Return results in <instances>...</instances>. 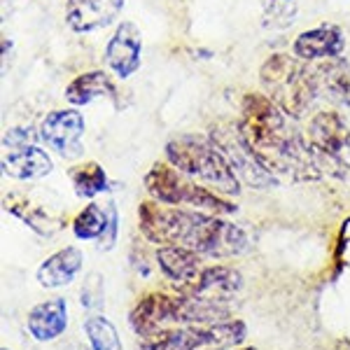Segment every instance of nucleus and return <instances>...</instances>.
Returning a JSON list of instances; mask_svg holds the SVG:
<instances>
[{"label": "nucleus", "mask_w": 350, "mask_h": 350, "mask_svg": "<svg viewBox=\"0 0 350 350\" xmlns=\"http://www.w3.org/2000/svg\"><path fill=\"white\" fill-rule=\"evenodd\" d=\"M239 129L257 161L273 178L290 183H315L323 178L306 135L290 126V117L267 94H245Z\"/></svg>", "instance_id": "obj_1"}, {"label": "nucleus", "mask_w": 350, "mask_h": 350, "mask_svg": "<svg viewBox=\"0 0 350 350\" xmlns=\"http://www.w3.org/2000/svg\"><path fill=\"white\" fill-rule=\"evenodd\" d=\"M138 227L154 245H185L213 259H231L250 250L245 231L222 215L166 206L152 199L140 203Z\"/></svg>", "instance_id": "obj_2"}, {"label": "nucleus", "mask_w": 350, "mask_h": 350, "mask_svg": "<svg viewBox=\"0 0 350 350\" xmlns=\"http://www.w3.org/2000/svg\"><path fill=\"white\" fill-rule=\"evenodd\" d=\"M234 318L229 304L187 295L173 287V292H148L135 301L129 313V327L138 338L152 336L166 327L183 325H213Z\"/></svg>", "instance_id": "obj_3"}, {"label": "nucleus", "mask_w": 350, "mask_h": 350, "mask_svg": "<svg viewBox=\"0 0 350 350\" xmlns=\"http://www.w3.org/2000/svg\"><path fill=\"white\" fill-rule=\"evenodd\" d=\"M264 94L290 120H301L318 94V75L295 54H273L259 68Z\"/></svg>", "instance_id": "obj_4"}, {"label": "nucleus", "mask_w": 350, "mask_h": 350, "mask_svg": "<svg viewBox=\"0 0 350 350\" xmlns=\"http://www.w3.org/2000/svg\"><path fill=\"white\" fill-rule=\"evenodd\" d=\"M166 161L189 178L199 180L206 187H213L224 196L241 194V180L224 159V154L215 148V143L203 135H178L166 143Z\"/></svg>", "instance_id": "obj_5"}, {"label": "nucleus", "mask_w": 350, "mask_h": 350, "mask_svg": "<svg viewBox=\"0 0 350 350\" xmlns=\"http://www.w3.org/2000/svg\"><path fill=\"white\" fill-rule=\"evenodd\" d=\"M145 189L152 201L166 203V206H187L194 211L213 213V215H234L239 206L224 199V194L206 187L199 180L189 178L187 173L178 171L173 163L157 161L145 175Z\"/></svg>", "instance_id": "obj_6"}, {"label": "nucleus", "mask_w": 350, "mask_h": 350, "mask_svg": "<svg viewBox=\"0 0 350 350\" xmlns=\"http://www.w3.org/2000/svg\"><path fill=\"white\" fill-rule=\"evenodd\" d=\"M247 338V325L239 318L213 325L166 327L152 336L140 338V350H206L241 348Z\"/></svg>", "instance_id": "obj_7"}, {"label": "nucleus", "mask_w": 350, "mask_h": 350, "mask_svg": "<svg viewBox=\"0 0 350 350\" xmlns=\"http://www.w3.org/2000/svg\"><path fill=\"white\" fill-rule=\"evenodd\" d=\"M306 143L318 168L329 178L350 180V126L338 112L320 110L310 117Z\"/></svg>", "instance_id": "obj_8"}, {"label": "nucleus", "mask_w": 350, "mask_h": 350, "mask_svg": "<svg viewBox=\"0 0 350 350\" xmlns=\"http://www.w3.org/2000/svg\"><path fill=\"white\" fill-rule=\"evenodd\" d=\"M31 126L8 129L3 135V173L12 180H40L52 173V157L38 145Z\"/></svg>", "instance_id": "obj_9"}, {"label": "nucleus", "mask_w": 350, "mask_h": 350, "mask_svg": "<svg viewBox=\"0 0 350 350\" xmlns=\"http://www.w3.org/2000/svg\"><path fill=\"white\" fill-rule=\"evenodd\" d=\"M211 140L215 143V148L222 152L224 159L229 161V166L234 168V173L239 175V180L255 189H271L278 187L280 180L273 178L262 163L257 161V157L252 154V150L247 148V143L243 140L239 124H215L211 131Z\"/></svg>", "instance_id": "obj_10"}, {"label": "nucleus", "mask_w": 350, "mask_h": 350, "mask_svg": "<svg viewBox=\"0 0 350 350\" xmlns=\"http://www.w3.org/2000/svg\"><path fill=\"white\" fill-rule=\"evenodd\" d=\"M84 117L75 108L52 110L40 124V140L49 150H54L61 159H77L82 157V138H84Z\"/></svg>", "instance_id": "obj_11"}, {"label": "nucleus", "mask_w": 350, "mask_h": 350, "mask_svg": "<svg viewBox=\"0 0 350 350\" xmlns=\"http://www.w3.org/2000/svg\"><path fill=\"white\" fill-rule=\"evenodd\" d=\"M105 64L120 80H129L143 64V33L133 21H122L105 47Z\"/></svg>", "instance_id": "obj_12"}, {"label": "nucleus", "mask_w": 350, "mask_h": 350, "mask_svg": "<svg viewBox=\"0 0 350 350\" xmlns=\"http://www.w3.org/2000/svg\"><path fill=\"white\" fill-rule=\"evenodd\" d=\"M243 290V273L239 269L229 267V264H206L196 280L189 287L180 292L187 295H196L203 299H213L219 304H234V299L241 295Z\"/></svg>", "instance_id": "obj_13"}, {"label": "nucleus", "mask_w": 350, "mask_h": 350, "mask_svg": "<svg viewBox=\"0 0 350 350\" xmlns=\"http://www.w3.org/2000/svg\"><path fill=\"white\" fill-rule=\"evenodd\" d=\"M124 10V0H68L66 24L75 33H94L110 26Z\"/></svg>", "instance_id": "obj_14"}, {"label": "nucleus", "mask_w": 350, "mask_h": 350, "mask_svg": "<svg viewBox=\"0 0 350 350\" xmlns=\"http://www.w3.org/2000/svg\"><path fill=\"white\" fill-rule=\"evenodd\" d=\"M157 264H159L161 273L171 280L175 290H185L196 280L201 273L203 255L196 250H189L185 245H157Z\"/></svg>", "instance_id": "obj_15"}, {"label": "nucleus", "mask_w": 350, "mask_h": 350, "mask_svg": "<svg viewBox=\"0 0 350 350\" xmlns=\"http://www.w3.org/2000/svg\"><path fill=\"white\" fill-rule=\"evenodd\" d=\"M3 208L10 213V215L21 219L31 231H36L38 236H42V239L54 236L56 231H61L66 224L64 217L56 215L54 211H49L44 203L28 199L26 194H8L3 199Z\"/></svg>", "instance_id": "obj_16"}, {"label": "nucleus", "mask_w": 350, "mask_h": 350, "mask_svg": "<svg viewBox=\"0 0 350 350\" xmlns=\"http://www.w3.org/2000/svg\"><path fill=\"white\" fill-rule=\"evenodd\" d=\"M26 329L38 343H49L64 336L68 329V301L64 297H54L36 304L26 315Z\"/></svg>", "instance_id": "obj_17"}, {"label": "nucleus", "mask_w": 350, "mask_h": 350, "mask_svg": "<svg viewBox=\"0 0 350 350\" xmlns=\"http://www.w3.org/2000/svg\"><path fill=\"white\" fill-rule=\"evenodd\" d=\"M84 264V255L80 247L68 245L56 250L54 255H49L36 271L38 285L44 290H59V287L70 285L72 280L80 275Z\"/></svg>", "instance_id": "obj_18"}, {"label": "nucleus", "mask_w": 350, "mask_h": 350, "mask_svg": "<svg viewBox=\"0 0 350 350\" xmlns=\"http://www.w3.org/2000/svg\"><path fill=\"white\" fill-rule=\"evenodd\" d=\"M346 49V38H343L338 26H318L304 31L292 44V54L301 61H315V59H336Z\"/></svg>", "instance_id": "obj_19"}, {"label": "nucleus", "mask_w": 350, "mask_h": 350, "mask_svg": "<svg viewBox=\"0 0 350 350\" xmlns=\"http://www.w3.org/2000/svg\"><path fill=\"white\" fill-rule=\"evenodd\" d=\"M64 98L75 108H82L98 98H115V84L105 70H89L68 84Z\"/></svg>", "instance_id": "obj_20"}, {"label": "nucleus", "mask_w": 350, "mask_h": 350, "mask_svg": "<svg viewBox=\"0 0 350 350\" xmlns=\"http://www.w3.org/2000/svg\"><path fill=\"white\" fill-rule=\"evenodd\" d=\"M318 82L323 84V89L329 94V98H334L336 103L346 105L350 110V64L343 56L336 59H327L325 66H320L315 70Z\"/></svg>", "instance_id": "obj_21"}, {"label": "nucleus", "mask_w": 350, "mask_h": 350, "mask_svg": "<svg viewBox=\"0 0 350 350\" xmlns=\"http://www.w3.org/2000/svg\"><path fill=\"white\" fill-rule=\"evenodd\" d=\"M68 178H70L75 194L80 199H96L98 194H105L110 189L108 173L96 161H84L80 166H72L68 171Z\"/></svg>", "instance_id": "obj_22"}, {"label": "nucleus", "mask_w": 350, "mask_h": 350, "mask_svg": "<svg viewBox=\"0 0 350 350\" xmlns=\"http://www.w3.org/2000/svg\"><path fill=\"white\" fill-rule=\"evenodd\" d=\"M89 350H124L115 323L103 313H92L82 323Z\"/></svg>", "instance_id": "obj_23"}, {"label": "nucleus", "mask_w": 350, "mask_h": 350, "mask_svg": "<svg viewBox=\"0 0 350 350\" xmlns=\"http://www.w3.org/2000/svg\"><path fill=\"white\" fill-rule=\"evenodd\" d=\"M108 227V208L98 203H89L84 211L72 219V234L80 241H98Z\"/></svg>", "instance_id": "obj_24"}, {"label": "nucleus", "mask_w": 350, "mask_h": 350, "mask_svg": "<svg viewBox=\"0 0 350 350\" xmlns=\"http://www.w3.org/2000/svg\"><path fill=\"white\" fill-rule=\"evenodd\" d=\"M80 301L84 310L89 313H103V306H105V283H103V275L98 271H92L87 275L82 285V292H80Z\"/></svg>", "instance_id": "obj_25"}, {"label": "nucleus", "mask_w": 350, "mask_h": 350, "mask_svg": "<svg viewBox=\"0 0 350 350\" xmlns=\"http://www.w3.org/2000/svg\"><path fill=\"white\" fill-rule=\"evenodd\" d=\"M105 208H108V227H105L103 236L98 239V250L108 252L117 243V224H120V215H117L115 203H105Z\"/></svg>", "instance_id": "obj_26"}, {"label": "nucleus", "mask_w": 350, "mask_h": 350, "mask_svg": "<svg viewBox=\"0 0 350 350\" xmlns=\"http://www.w3.org/2000/svg\"><path fill=\"white\" fill-rule=\"evenodd\" d=\"M273 3H290V0H273Z\"/></svg>", "instance_id": "obj_27"}, {"label": "nucleus", "mask_w": 350, "mask_h": 350, "mask_svg": "<svg viewBox=\"0 0 350 350\" xmlns=\"http://www.w3.org/2000/svg\"><path fill=\"white\" fill-rule=\"evenodd\" d=\"M245 350H257V348H245Z\"/></svg>", "instance_id": "obj_28"}, {"label": "nucleus", "mask_w": 350, "mask_h": 350, "mask_svg": "<svg viewBox=\"0 0 350 350\" xmlns=\"http://www.w3.org/2000/svg\"><path fill=\"white\" fill-rule=\"evenodd\" d=\"M0 350H10V348H0Z\"/></svg>", "instance_id": "obj_29"}]
</instances>
